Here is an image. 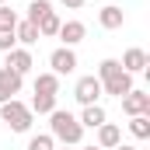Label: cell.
I'll return each instance as SVG.
<instances>
[{"mask_svg": "<svg viewBox=\"0 0 150 150\" xmlns=\"http://www.w3.org/2000/svg\"><path fill=\"white\" fill-rule=\"evenodd\" d=\"M119 101H122V112L129 115V119H133V115H150V94L147 91H136V87H133V91L122 94Z\"/></svg>", "mask_w": 150, "mask_h": 150, "instance_id": "cell-6", "label": "cell"}, {"mask_svg": "<svg viewBox=\"0 0 150 150\" xmlns=\"http://www.w3.org/2000/svg\"><path fill=\"white\" fill-rule=\"evenodd\" d=\"M49 67H52V74H56V77L74 74V70H77V52H74V49H67V45L52 49V52H49Z\"/></svg>", "mask_w": 150, "mask_h": 150, "instance_id": "cell-5", "label": "cell"}, {"mask_svg": "<svg viewBox=\"0 0 150 150\" xmlns=\"http://www.w3.org/2000/svg\"><path fill=\"white\" fill-rule=\"evenodd\" d=\"M84 35H87V25L84 21H63L59 25V38H63L67 49H74L77 42H84Z\"/></svg>", "mask_w": 150, "mask_h": 150, "instance_id": "cell-11", "label": "cell"}, {"mask_svg": "<svg viewBox=\"0 0 150 150\" xmlns=\"http://www.w3.org/2000/svg\"><path fill=\"white\" fill-rule=\"evenodd\" d=\"M35 91L38 94H59V77L52 74V70L49 74H38L35 77Z\"/></svg>", "mask_w": 150, "mask_h": 150, "instance_id": "cell-14", "label": "cell"}, {"mask_svg": "<svg viewBox=\"0 0 150 150\" xmlns=\"http://www.w3.org/2000/svg\"><path fill=\"white\" fill-rule=\"evenodd\" d=\"M59 25H63V21H59V14H56V11H49L35 28H38V35H59Z\"/></svg>", "mask_w": 150, "mask_h": 150, "instance_id": "cell-19", "label": "cell"}, {"mask_svg": "<svg viewBox=\"0 0 150 150\" xmlns=\"http://www.w3.org/2000/svg\"><path fill=\"white\" fill-rule=\"evenodd\" d=\"M84 150H101V147H84Z\"/></svg>", "mask_w": 150, "mask_h": 150, "instance_id": "cell-25", "label": "cell"}, {"mask_svg": "<svg viewBox=\"0 0 150 150\" xmlns=\"http://www.w3.org/2000/svg\"><path fill=\"white\" fill-rule=\"evenodd\" d=\"M129 133L136 140H150V115H133L129 119Z\"/></svg>", "mask_w": 150, "mask_h": 150, "instance_id": "cell-16", "label": "cell"}, {"mask_svg": "<svg viewBox=\"0 0 150 150\" xmlns=\"http://www.w3.org/2000/svg\"><path fill=\"white\" fill-rule=\"evenodd\" d=\"M18 21H21V18H18L7 4H0V32H14V28H18Z\"/></svg>", "mask_w": 150, "mask_h": 150, "instance_id": "cell-20", "label": "cell"}, {"mask_svg": "<svg viewBox=\"0 0 150 150\" xmlns=\"http://www.w3.org/2000/svg\"><path fill=\"white\" fill-rule=\"evenodd\" d=\"M32 112H38V115H49L52 108H56V94H38L35 91V98H32V105H28Z\"/></svg>", "mask_w": 150, "mask_h": 150, "instance_id": "cell-18", "label": "cell"}, {"mask_svg": "<svg viewBox=\"0 0 150 150\" xmlns=\"http://www.w3.org/2000/svg\"><path fill=\"white\" fill-rule=\"evenodd\" d=\"M14 38H18L21 45H35L42 35H38V28H35V25H28V21H18V28H14Z\"/></svg>", "mask_w": 150, "mask_h": 150, "instance_id": "cell-15", "label": "cell"}, {"mask_svg": "<svg viewBox=\"0 0 150 150\" xmlns=\"http://www.w3.org/2000/svg\"><path fill=\"white\" fill-rule=\"evenodd\" d=\"M119 63H122V70H126V74H143V70L150 67V56L143 52V49H136V45H133V49H126V56H122Z\"/></svg>", "mask_w": 150, "mask_h": 150, "instance_id": "cell-10", "label": "cell"}, {"mask_svg": "<svg viewBox=\"0 0 150 150\" xmlns=\"http://www.w3.org/2000/svg\"><path fill=\"white\" fill-rule=\"evenodd\" d=\"M4 67H11L14 74H21V77H25L32 67H35V59H32V52H28L25 45H14V49L7 52V63H4Z\"/></svg>", "mask_w": 150, "mask_h": 150, "instance_id": "cell-8", "label": "cell"}, {"mask_svg": "<svg viewBox=\"0 0 150 150\" xmlns=\"http://www.w3.org/2000/svg\"><path fill=\"white\" fill-rule=\"evenodd\" d=\"M98 25H101L105 32H115V28H122V25H126V11H122L119 4H108V7H101V11H98Z\"/></svg>", "mask_w": 150, "mask_h": 150, "instance_id": "cell-9", "label": "cell"}, {"mask_svg": "<svg viewBox=\"0 0 150 150\" xmlns=\"http://www.w3.org/2000/svg\"><path fill=\"white\" fill-rule=\"evenodd\" d=\"M49 11H52V4H49V0H32V4H28V18H25V21H28V25H38Z\"/></svg>", "mask_w": 150, "mask_h": 150, "instance_id": "cell-17", "label": "cell"}, {"mask_svg": "<svg viewBox=\"0 0 150 150\" xmlns=\"http://www.w3.org/2000/svg\"><path fill=\"white\" fill-rule=\"evenodd\" d=\"M18 45V38H14V32H0V52H11Z\"/></svg>", "mask_w": 150, "mask_h": 150, "instance_id": "cell-22", "label": "cell"}, {"mask_svg": "<svg viewBox=\"0 0 150 150\" xmlns=\"http://www.w3.org/2000/svg\"><path fill=\"white\" fill-rule=\"evenodd\" d=\"M32 119H35V112L25 101H18V98H11V101L0 105V122H7L11 133H28L32 129Z\"/></svg>", "mask_w": 150, "mask_h": 150, "instance_id": "cell-3", "label": "cell"}, {"mask_svg": "<svg viewBox=\"0 0 150 150\" xmlns=\"http://www.w3.org/2000/svg\"><path fill=\"white\" fill-rule=\"evenodd\" d=\"M0 4H7V0H0Z\"/></svg>", "mask_w": 150, "mask_h": 150, "instance_id": "cell-26", "label": "cell"}, {"mask_svg": "<svg viewBox=\"0 0 150 150\" xmlns=\"http://www.w3.org/2000/svg\"><path fill=\"white\" fill-rule=\"evenodd\" d=\"M101 80L91 74V77H80L77 80V87H74V98L80 101V105H101Z\"/></svg>", "mask_w": 150, "mask_h": 150, "instance_id": "cell-4", "label": "cell"}, {"mask_svg": "<svg viewBox=\"0 0 150 150\" xmlns=\"http://www.w3.org/2000/svg\"><path fill=\"white\" fill-rule=\"evenodd\" d=\"M49 136L59 140L63 147H77L84 140V126L77 122L74 112H63V108H52L49 112Z\"/></svg>", "mask_w": 150, "mask_h": 150, "instance_id": "cell-1", "label": "cell"}, {"mask_svg": "<svg viewBox=\"0 0 150 150\" xmlns=\"http://www.w3.org/2000/svg\"><path fill=\"white\" fill-rule=\"evenodd\" d=\"M98 80H101V91L112 94V98H122V94L133 91V74H126L119 59H101L98 63Z\"/></svg>", "mask_w": 150, "mask_h": 150, "instance_id": "cell-2", "label": "cell"}, {"mask_svg": "<svg viewBox=\"0 0 150 150\" xmlns=\"http://www.w3.org/2000/svg\"><path fill=\"white\" fill-rule=\"evenodd\" d=\"M115 150H136V147H129V143H119V147H115Z\"/></svg>", "mask_w": 150, "mask_h": 150, "instance_id": "cell-24", "label": "cell"}, {"mask_svg": "<svg viewBox=\"0 0 150 150\" xmlns=\"http://www.w3.org/2000/svg\"><path fill=\"white\" fill-rule=\"evenodd\" d=\"M21 84H25L21 74H14L11 67H0V105L11 101L14 94H21Z\"/></svg>", "mask_w": 150, "mask_h": 150, "instance_id": "cell-7", "label": "cell"}, {"mask_svg": "<svg viewBox=\"0 0 150 150\" xmlns=\"http://www.w3.org/2000/svg\"><path fill=\"white\" fill-rule=\"evenodd\" d=\"M28 150H56V140L49 136V133H38L28 140Z\"/></svg>", "mask_w": 150, "mask_h": 150, "instance_id": "cell-21", "label": "cell"}, {"mask_svg": "<svg viewBox=\"0 0 150 150\" xmlns=\"http://www.w3.org/2000/svg\"><path fill=\"white\" fill-rule=\"evenodd\" d=\"M59 4H63V7H70V11H80V7H84V0H59Z\"/></svg>", "mask_w": 150, "mask_h": 150, "instance_id": "cell-23", "label": "cell"}, {"mask_svg": "<svg viewBox=\"0 0 150 150\" xmlns=\"http://www.w3.org/2000/svg\"><path fill=\"white\" fill-rule=\"evenodd\" d=\"M119 143H122V129L115 122H101L98 126V147L101 150H115Z\"/></svg>", "mask_w": 150, "mask_h": 150, "instance_id": "cell-12", "label": "cell"}, {"mask_svg": "<svg viewBox=\"0 0 150 150\" xmlns=\"http://www.w3.org/2000/svg\"><path fill=\"white\" fill-rule=\"evenodd\" d=\"M77 122H80L84 129H98L101 122H108V115H105L101 105H84V112L77 115Z\"/></svg>", "mask_w": 150, "mask_h": 150, "instance_id": "cell-13", "label": "cell"}, {"mask_svg": "<svg viewBox=\"0 0 150 150\" xmlns=\"http://www.w3.org/2000/svg\"><path fill=\"white\" fill-rule=\"evenodd\" d=\"M63 150H67V147H63Z\"/></svg>", "mask_w": 150, "mask_h": 150, "instance_id": "cell-27", "label": "cell"}]
</instances>
